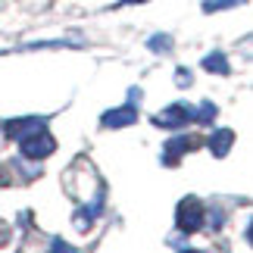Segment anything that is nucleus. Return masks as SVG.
<instances>
[{
  "label": "nucleus",
  "instance_id": "obj_1",
  "mask_svg": "<svg viewBox=\"0 0 253 253\" xmlns=\"http://www.w3.org/2000/svg\"><path fill=\"white\" fill-rule=\"evenodd\" d=\"M175 225L181 235H194L197 228L207 225V203L200 197H184L175 210Z\"/></svg>",
  "mask_w": 253,
  "mask_h": 253
},
{
  "label": "nucleus",
  "instance_id": "obj_2",
  "mask_svg": "<svg viewBox=\"0 0 253 253\" xmlns=\"http://www.w3.org/2000/svg\"><path fill=\"white\" fill-rule=\"evenodd\" d=\"M150 122L157 125V128H184L188 122H194V103L175 100L166 110H160L157 116H150Z\"/></svg>",
  "mask_w": 253,
  "mask_h": 253
},
{
  "label": "nucleus",
  "instance_id": "obj_3",
  "mask_svg": "<svg viewBox=\"0 0 253 253\" xmlns=\"http://www.w3.org/2000/svg\"><path fill=\"white\" fill-rule=\"evenodd\" d=\"M16 144H19V150H22V157H25V160H32V163L47 160V157H50V153L56 150V141H53V134L47 131V128L35 131V134H28V138L16 141Z\"/></svg>",
  "mask_w": 253,
  "mask_h": 253
},
{
  "label": "nucleus",
  "instance_id": "obj_4",
  "mask_svg": "<svg viewBox=\"0 0 253 253\" xmlns=\"http://www.w3.org/2000/svg\"><path fill=\"white\" fill-rule=\"evenodd\" d=\"M194 147H200L197 134H175V138H169L166 144H163V153H160L163 166H178L181 157H184V153H191Z\"/></svg>",
  "mask_w": 253,
  "mask_h": 253
},
{
  "label": "nucleus",
  "instance_id": "obj_5",
  "mask_svg": "<svg viewBox=\"0 0 253 253\" xmlns=\"http://www.w3.org/2000/svg\"><path fill=\"white\" fill-rule=\"evenodd\" d=\"M41 128H47V116H22V119L3 122V131H6L9 141H22V138H28V134H35V131H41Z\"/></svg>",
  "mask_w": 253,
  "mask_h": 253
},
{
  "label": "nucleus",
  "instance_id": "obj_6",
  "mask_svg": "<svg viewBox=\"0 0 253 253\" xmlns=\"http://www.w3.org/2000/svg\"><path fill=\"white\" fill-rule=\"evenodd\" d=\"M138 110H141V103L125 100L122 106H116V110H106L100 116V125L103 128H125V125H134L138 122Z\"/></svg>",
  "mask_w": 253,
  "mask_h": 253
},
{
  "label": "nucleus",
  "instance_id": "obj_7",
  "mask_svg": "<svg viewBox=\"0 0 253 253\" xmlns=\"http://www.w3.org/2000/svg\"><path fill=\"white\" fill-rule=\"evenodd\" d=\"M103 203H106V191H103V188H97V191H94V200L75 210V219H72V225L79 228V231H87V228L94 225V219L103 212Z\"/></svg>",
  "mask_w": 253,
  "mask_h": 253
},
{
  "label": "nucleus",
  "instance_id": "obj_8",
  "mask_svg": "<svg viewBox=\"0 0 253 253\" xmlns=\"http://www.w3.org/2000/svg\"><path fill=\"white\" fill-rule=\"evenodd\" d=\"M207 147L212 150V157H228V150L235 147V131L231 128H219V131H212L210 138H207Z\"/></svg>",
  "mask_w": 253,
  "mask_h": 253
},
{
  "label": "nucleus",
  "instance_id": "obj_9",
  "mask_svg": "<svg viewBox=\"0 0 253 253\" xmlns=\"http://www.w3.org/2000/svg\"><path fill=\"white\" fill-rule=\"evenodd\" d=\"M200 66H203L207 72H216V75H228V72H231V66H228V56L222 53V50H212V53H207Z\"/></svg>",
  "mask_w": 253,
  "mask_h": 253
},
{
  "label": "nucleus",
  "instance_id": "obj_10",
  "mask_svg": "<svg viewBox=\"0 0 253 253\" xmlns=\"http://www.w3.org/2000/svg\"><path fill=\"white\" fill-rule=\"evenodd\" d=\"M216 116H219V106L212 103V100H200V103H194V122H200V125H212V122H216Z\"/></svg>",
  "mask_w": 253,
  "mask_h": 253
},
{
  "label": "nucleus",
  "instance_id": "obj_11",
  "mask_svg": "<svg viewBox=\"0 0 253 253\" xmlns=\"http://www.w3.org/2000/svg\"><path fill=\"white\" fill-rule=\"evenodd\" d=\"M244 0H203V13H219V9H231L241 6Z\"/></svg>",
  "mask_w": 253,
  "mask_h": 253
},
{
  "label": "nucleus",
  "instance_id": "obj_12",
  "mask_svg": "<svg viewBox=\"0 0 253 253\" xmlns=\"http://www.w3.org/2000/svg\"><path fill=\"white\" fill-rule=\"evenodd\" d=\"M147 47H150L153 53H169L172 50V38L169 35H153L150 41H147Z\"/></svg>",
  "mask_w": 253,
  "mask_h": 253
},
{
  "label": "nucleus",
  "instance_id": "obj_13",
  "mask_svg": "<svg viewBox=\"0 0 253 253\" xmlns=\"http://www.w3.org/2000/svg\"><path fill=\"white\" fill-rule=\"evenodd\" d=\"M47 253H82V250H75L72 244H66V241H60V238H50V244H47Z\"/></svg>",
  "mask_w": 253,
  "mask_h": 253
},
{
  "label": "nucleus",
  "instance_id": "obj_14",
  "mask_svg": "<svg viewBox=\"0 0 253 253\" xmlns=\"http://www.w3.org/2000/svg\"><path fill=\"white\" fill-rule=\"evenodd\" d=\"M175 84H178V87H188L191 84V72L188 69H178V72H175Z\"/></svg>",
  "mask_w": 253,
  "mask_h": 253
},
{
  "label": "nucleus",
  "instance_id": "obj_15",
  "mask_svg": "<svg viewBox=\"0 0 253 253\" xmlns=\"http://www.w3.org/2000/svg\"><path fill=\"white\" fill-rule=\"evenodd\" d=\"M184 253H210V250H184Z\"/></svg>",
  "mask_w": 253,
  "mask_h": 253
}]
</instances>
